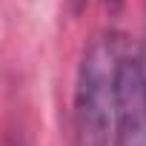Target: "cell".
Here are the masks:
<instances>
[{
    "label": "cell",
    "instance_id": "6da1fadb",
    "mask_svg": "<svg viewBox=\"0 0 146 146\" xmlns=\"http://www.w3.org/2000/svg\"><path fill=\"white\" fill-rule=\"evenodd\" d=\"M123 43L115 32L95 35L78 63L69 146H109L115 123V78Z\"/></svg>",
    "mask_w": 146,
    "mask_h": 146
},
{
    "label": "cell",
    "instance_id": "7a4b0ae2",
    "mask_svg": "<svg viewBox=\"0 0 146 146\" xmlns=\"http://www.w3.org/2000/svg\"><path fill=\"white\" fill-rule=\"evenodd\" d=\"M112 146H146V63L129 49L117 60Z\"/></svg>",
    "mask_w": 146,
    "mask_h": 146
},
{
    "label": "cell",
    "instance_id": "3957f363",
    "mask_svg": "<svg viewBox=\"0 0 146 146\" xmlns=\"http://www.w3.org/2000/svg\"><path fill=\"white\" fill-rule=\"evenodd\" d=\"M66 6H69V12H72V15H80V12L89 6V0H66Z\"/></svg>",
    "mask_w": 146,
    "mask_h": 146
},
{
    "label": "cell",
    "instance_id": "277c9868",
    "mask_svg": "<svg viewBox=\"0 0 146 146\" xmlns=\"http://www.w3.org/2000/svg\"><path fill=\"white\" fill-rule=\"evenodd\" d=\"M120 3H123V0H106V6H109V9H117Z\"/></svg>",
    "mask_w": 146,
    "mask_h": 146
}]
</instances>
